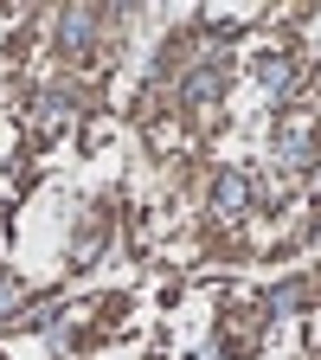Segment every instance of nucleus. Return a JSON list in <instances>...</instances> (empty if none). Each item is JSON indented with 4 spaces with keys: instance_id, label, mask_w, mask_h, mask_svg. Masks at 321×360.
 Returning a JSON list of instances; mask_svg holds the SVG:
<instances>
[{
    "instance_id": "1",
    "label": "nucleus",
    "mask_w": 321,
    "mask_h": 360,
    "mask_svg": "<svg viewBox=\"0 0 321 360\" xmlns=\"http://www.w3.org/2000/svg\"><path fill=\"white\" fill-rule=\"evenodd\" d=\"M244 206V180L238 174H225V187H218V212H238Z\"/></svg>"
},
{
    "instance_id": "2",
    "label": "nucleus",
    "mask_w": 321,
    "mask_h": 360,
    "mask_svg": "<svg viewBox=\"0 0 321 360\" xmlns=\"http://www.w3.org/2000/svg\"><path fill=\"white\" fill-rule=\"evenodd\" d=\"M84 32H90V20H84V13H71V20H65V39H71V45H84Z\"/></svg>"
}]
</instances>
